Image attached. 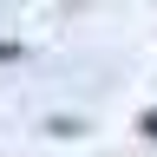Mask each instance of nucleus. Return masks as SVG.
Masks as SVG:
<instances>
[{
	"instance_id": "1",
	"label": "nucleus",
	"mask_w": 157,
	"mask_h": 157,
	"mask_svg": "<svg viewBox=\"0 0 157 157\" xmlns=\"http://www.w3.org/2000/svg\"><path fill=\"white\" fill-rule=\"evenodd\" d=\"M20 59V39H0V66H13Z\"/></svg>"
},
{
	"instance_id": "2",
	"label": "nucleus",
	"mask_w": 157,
	"mask_h": 157,
	"mask_svg": "<svg viewBox=\"0 0 157 157\" xmlns=\"http://www.w3.org/2000/svg\"><path fill=\"white\" fill-rule=\"evenodd\" d=\"M137 131H144L151 144H157V111H144V118H137Z\"/></svg>"
}]
</instances>
